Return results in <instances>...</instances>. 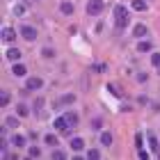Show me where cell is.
I'll return each instance as SVG.
<instances>
[{"instance_id":"obj_14","label":"cell","mask_w":160,"mask_h":160,"mask_svg":"<svg viewBox=\"0 0 160 160\" xmlns=\"http://www.w3.org/2000/svg\"><path fill=\"white\" fill-rule=\"evenodd\" d=\"M12 144H14L16 149L25 147V137H23V135H14V137H12Z\"/></svg>"},{"instance_id":"obj_22","label":"cell","mask_w":160,"mask_h":160,"mask_svg":"<svg viewBox=\"0 0 160 160\" xmlns=\"http://www.w3.org/2000/svg\"><path fill=\"white\" fill-rule=\"evenodd\" d=\"M53 158H55V160H67L69 156H67V153H64V151H62V149H53Z\"/></svg>"},{"instance_id":"obj_27","label":"cell","mask_w":160,"mask_h":160,"mask_svg":"<svg viewBox=\"0 0 160 160\" xmlns=\"http://www.w3.org/2000/svg\"><path fill=\"white\" fill-rule=\"evenodd\" d=\"M151 64H153V67H160V53H153V55H151Z\"/></svg>"},{"instance_id":"obj_37","label":"cell","mask_w":160,"mask_h":160,"mask_svg":"<svg viewBox=\"0 0 160 160\" xmlns=\"http://www.w3.org/2000/svg\"><path fill=\"white\" fill-rule=\"evenodd\" d=\"M158 73H160V67H158Z\"/></svg>"},{"instance_id":"obj_19","label":"cell","mask_w":160,"mask_h":160,"mask_svg":"<svg viewBox=\"0 0 160 160\" xmlns=\"http://www.w3.org/2000/svg\"><path fill=\"white\" fill-rule=\"evenodd\" d=\"M9 105V92H0V108Z\"/></svg>"},{"instance_id":"obj_33","label":"cell","mask_w":160,"mask_h":160,"mask_svg":"<svg viewBox=\"0 0 160 160\" xmlns=\"http://www.w3.org/2000/svg\"><path fill=\"white\" fill-rule=\"evenodd\" d=\"M41 105H43V98H41V96H39V98H37V101H34V108H37V110H39V108H41Z\"/></svg>"},{"instance_id":"obj_36","label":"cell","mask_w":160,"mask_h":160,"mask_svg":"<svg viewBox=\"0 0 160 160\" xmlns=\"http://www.w3.org/2000/svg\"><path fill=\"white\" fill-rule=\"evenodd\" d=\"M158 158H160V151H158Z\"/></svg>"},{"instance_id":"obj_32","label":"cell","mask_w":160,"mask_h":160,"mask_svg":"<svg viewBox=\"0 0 160 160\" xmlns=\"http://www.w3.org/2000/svg\"><path fill=\"white\" fill-rule=\"evenodd\" d=\"M101 126H103V123H101V119H94V121H92V128H94V130H98Z\"/></svg>"},{"instance_id":"obj_16","label":"cell","mask_w":160,"mask_h":160,"mask_svg":"<svg viewBox=\"0 0 160 160\" xmlns=\"http://www.w3.org/2000/svg\"><path fill=\"white\" fill-rule=\"evenodd\" d=\"M43 140H46V144H48V147H57V144H60V142H57V135H53V133H48L46 137H43Z\"/></svg>"},{"instance_id":"obj_10","label":"cell","mask_w":160,"mask_h":160,"mask_svg":"<svg viewBox=\"0 0 160 160\" xmlns=\"http://www.w3.org/2000/svg\"><path fill=\"white\" fill-rule=\"evenodd\" d=\"M133 34H135V37H144V34H147V25H144V23H137L135 28H133Z\"/></svg>"},{"instance_id":"obj_4","label":"cell","mask_w":160,"mask_h":160,"mask_svg":"<svg viewBox=\"0 0 160 160\" xmlns=\"http://www.w3.org/2000/svg\"><path fill=\"white\" fill-rule=\"evenodd\" d=\"M41 87H43V80H41V78H37V76L28 78V82H25V89H30V92H34V89H41Z\"/></svg>"},{"instance_id":"obj_3","label":"cell","mask_w":160,"mask_h":160,"mask_svg":"<svg viewBox=\"0 0 160 160\" xmlns=\"http://www.w3.org/2000/svg\"><path fill=\"white\" fill-rule=\"evenodd\" d=\"M18 32H21V37H23L25 41H34V39H37V30H34L32 25H23Z\"/></svg>"},{"instance_id":"obj_26","label":"cell","mask_w":160,"mask_h":160,"mask_svg":"<svg viewBox=\"0 0 160 160\" xmlns=\"http://www.w3.org/2000/svg\"><path fill=\"white\" fill-rule=\"evenodd\" d=\"M41 55H43V57H55V48H48V46H46V48L41 50Z\"/></svg>"},{"instance_id":"obj_25","label":"cell","mask_w":160,"mask_h":160,"mask_svg":"<svg viewBox=\"0 0 160 160\" xmlns=\"http://www.w3.org/2000/svg\"><path fill=\"white\" fill-rule=\"evenodd\" d=\"M137 50H140V53H147V50H151V41H140Z\"/></svg>"},{"instance_id":"obj_21","label":"cell","mask_w":160,"mask_h":160,"mask_svg":"<svg viewBox=\"0 0 160 160\" xmlns=\"http://www.w3.org/2000/svg\"><path fill=\"white\" fill-rule=\"evenodd\" d=\"M133 9L135 12H144L147 9V2H144V0H133Z\"/></svg>"},{"instance_id":"obj_23","label":"cell","mask_w":160,"mask_h":160,"mask_svg":"<svg viewBox=\"0 0 160 160\" xmlns=\"http://www.w3.org/2000/svg\"><path fill=\"white\" fill-rule=\"evenodd\" d=\"M76 101V94H64L62 96V105H71Z\"/></svg>"},{"instance_id":"obj_28","label":"cell","mask_w":160,"mask_h":160,"mask_svg":"<svg viewBox=\"0 0 160 160\" xmlns=\"http://www.w3.org/2000/svg\"><path fill=\"white\" fill-rule=\"evenodd\" d=\"M87 158H101V153L96 149H89V151H87Z\"/></svg>"},{"instance_id":"obj_5","label":"cell","mask_w":160,"mask_h":160,"mask_svg":"<svg viewBox=\"0 0 160 160\" xmlns=\"http://www.w3.org/2000/svg\"><path fill=\"white\" fill-rule=\"evenodd\" d=\"M53 126H55V130H60V133H64V130L69 128V121H67V117L62 114V117H57V119L53 121Z\"/></svg>"},{"instance_id":"obj_13","label":"cell","mask_w":160,"mask_h":160,"mask_svg":"<svg viewBox=\"0 0 160 160\" xmlns=\"http://www.w3.org/2000/svg\"><path fill=\"white\" fill-rule=\"evenodd\" d=\"M2 123H5V128H16L18 126V117H5Z\"/></svg>"},{"instance_id":"obj_17","label":"cell","mask_w":160,"mask_h":160,"mask_svg":"<svg viewBox=\"0 0 160 160\" xmlns=\"http://www.w3.org/2000/svg\"><path fill=\"white\" fill-rule=\"evenodd\" d=\"M149 147L153 149V151H160V144H158V137L153 133H149Z\"/></svg>"},{"instance_id":"obj_11","label":"cell","mask_w":160,"mask_h":160,"mask_svg":"<svg viewBox=\"0 0 160 160\" xmlns=\"http://www.w3.org/2000/svg\"><path fill=\"white\" fill-rule=\"evenodd\" d=\"M82 147H85L82 137H73V140H71V149H73V151H82Z\"/></svg>"},{"instance_id":"obj_6","label":"cell","mask_w":160,"mask_h":160,"mask_svg":"<svg viewBox=\"0 0 160 160\" xmlns=\"http://www.w3.org/2000/svg\"><path fill=\"white\" fill-rule=\"evenodd\" d=\"M25 73H28L25 64H18V62H14V67H12V76H16V78H21V76H25Z\"/></svg>"},{"instance_id":"obj_12","label":"cell","mask_w":160,"mask_h":160,"mask_svg":"<svg viewBox=\"0 0 160 160\" xmlns=\"http://www.w3.org/2000/svg\"><path fill=\"white\" fill-rule=\"evenodd\" d=\"M73 9H76L73 2H62V5H60V12L67 14V16H71V14H73Z\"/></svg>"},{"instance_id":"obj_31","label":"cell","mask_w":160,"mask_h":160,"mask_svg":"<svg viewBox=\"0 0 160 160\" xmlns=\"http://www.w3.org/2000/svg\"><path fill=\"white\" fill-rule=\"evenodd\" d=\"M135 147H137V149H142V135H140V133L135 135Z\"/></svg>"},{"instance_id":"obj_15","label":"cell","mask_w":160,"mask_h":160,"mask_svg":"<svg viewBox=\"0 0 160 160\" xmlns=\"http://www.w3.org/2000/svg\"><path fill=\"white\" fill-rule=\"evenodd\" d=\"M64 117H67L69 126H78V114L76 112H64Z\"/></svg>"},{"instance_id":"obj_8","label":"cell","mask_w":160,"mask_h":160,"mask_svg":"<svg viewBox=\"0 0 160 160\" xmlns=\"http://www.w3.org/2000/svg\"><path fill=\"white\" fill-rule=\"evenodd\" d=\"M16 39V30L12 28H2V41H14Z\"/></svg>"},{"instance_id":"obj_18","label":"cell","mask_w":160,"mask_h":160,"mask_svg":"<svg viewBox=\"0 0 160 160\" xmlns=\"http://www.w3.org/2000/svg\"><path fill=\"white\" fill-rule=\"evenodd\" d=\"M16 112H18V117H28V114H30V110H28L25 103H18L16 105Z\"/></svg>"},{"instance_id":"obj_2","label":"cell","mask_w":160,"mask_h":160,"mask_svg":"<svg viewBox=\"0 0 160 160\" xmlns=\"http://www.w3.org/2000/svg\"><path fill=\"white\" fill-rule=\"evenodd\" d=\"M103 9H105L103 0H89V2H87V14H89V16H98V14H103Z\"/></svg>"},{"instance_id":"obj_9","label":"cell","mask_w":160,"mask_h":160,"mask_svg":"<svg viewBox=\"0 0 160 160\" xmlns=\"http://www.w3.org/2000/svg\"><path fill=\"white\" fill-rule=\"evenodd\" d=\"M25 12H28V7L16 0V5H14V16H25Z\"/></svg>"},{"instance_id":"obj_30","label":"cell","mask_w":160,"mask_h":160,"mask_svg":"<svg viewBox=\"0 0 160 160\" xmlns=\"http://www.w3.org/2000/svg\"><path fill=\"white\" fill-rule=\"evenodd\" d=\"M105 69H108V64H96V67H94V71H96V73H103Z\"/></svg>"},{"instance_id":"obj_1","label":"cell","mask_w":160,"mask_h":160,"mask_svg":"<svg viewBox=\"0 0 160 160\" xmlns=\"http://www.w3.org/2000/svg\"><path fill=\"white\" fill-rule=\"evenodd\" d=\"M114 23H117V30H123L128 23H130V14L123 5H117L114 7Z\"/></svg>"},{"instance_id":"obj_34","label":"cell","mask_w":160,"mask_h":160,"mask_svg":"<svg viewBox=\"0 0 160 160\" xmlns=\"http://www.w3.org/2000/svg\"><path fill=\"white\" fill-rule=\"evenodd\" d=\"M140 158H142V160H149V153H147L144 149H140Z\"/></svg>"},{"instance_id":"obj_7","label":"cell","mask_w":160,"mask_h":160,"mask_svg":"<svg viewBox=\"0 0 160 160\" xmlns=\"http://www.w3.org/2000/svg\"><path fill=\"white\" fill-rule=\"evenodd\" d=\"M21 55H23V53H21L18 48H9V50L5 53V57H7V60H12V62H18V60H21Z\"/></svg>"},{"instance_id":"obj_35","label":"cell","mask_w":160,"mask_h":160,"mask_svg":"<svg viewBox=\"0 0 160 160\" xmlns=\"http://www.w3.org/2000/svg\"><path fill=\"white\" fill-rule=\"evenodd\" d=\"M147 78H149L147 73H140V76H137V80H140V82H147Z\"/></svg>"},{"instance_id":"obj_24","label":"cell","mask_w":160,"mask_h":160,"mask_svg":"<svg viewBox=\"0 0 160 160\" xmlns=\"http://www.w3.org/2000/svg\"><path fill=\"white\" fill-rule=\"evenodd\" d=\"M28 156H30V158H39L41 156V149L39 147H30V149H28Z\"/></svg>"},{"instance_id":"obj_20","label":"cell","mask_w":160,"mask_h":160,"mask_svg":"<svg viewBox=\"0 0 160 160\" xmlns=\"http://www.w3.org/2000/svg\"><path fill=\"white\" fill-rule=\"evenodd\" d=\"M101 144H103V147H110L112 144V135L110 133H101Z\"/></svg>"},{"instance_id":"obj_29","label":"cell","mask_w":160,"mask_h":160,"mask_svg":"<svg viewBox=\"0 0 160 160\" xmlns=\"http://www.w3.org/2000/svg\"><path fill=\"white\" fill-rule=\"evenodd\" d=\"M108 89H110V92L114 94V96H121V94H119V87H117V85H108Z\"/></svg>"}]
</instances>
